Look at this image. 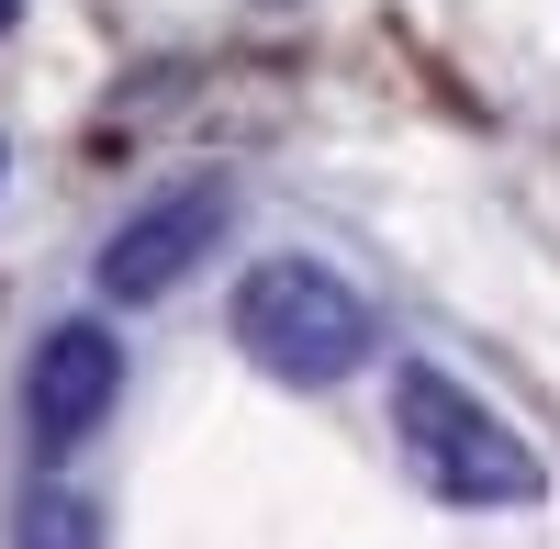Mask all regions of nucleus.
I'll return each mask as SVG.
<instances>
[{
    "instance_id": "nucleus-1",
    "label": "nucleus",
    "mask_w": 560,
    "mask_h": 549,
    "mask_svg": "<svg viewBox=\"0 0 560 549\" xmlns=\"http://www.w3.org/2000/svg\"><path fill=\"white\" fill-rule=\"evenodd\" d=\"M393 437H404V460H415V482H427L438 505H538L549 493L538 448L504 427L482 393H459L448 371H427V359L393 371Z\"/></svg>"
},
{
    "instance_id": "nucleus-2",
    "label": "nucleus",
    "mask_w": 560,
    "mask_h": 549,
    "mask_svg": "<svg viewBox=\"0 0 560 549\" xmlns=\"http://www.w3.org/2000/svg\"><path fill=\"white\" fill-rule=\"evenodd\" d=\"M236 348L258 359L269 382L325 393V382H348L359 359L382 348V314H370L325 258H258L236 281Z\"/></svg>"
},
{
    "instance_id": "nucleus-3",
    "label": "nucleus",
    "mask_w": 560,
    "mask_h": 549,
    "mask_svg": "<svg viewBox=\"0 0 560 549\" xmlns=\"http://www.w3.org/2000/svg\"><path fill=\"white\" fill-rule=\"evenodd\" d=\"M213 236H224V179H179L147 213H124V236L90 258V281H102V303H158V292H179L202 269Z\"/></svg>"
},
{
    "instance_id": "nucleus-4",
    "label": "nucleus",
    "mask_w": 560,
    "mask_h": 549,
    "mask_svg": "<svg viewBox=\"0 0 560 549\" xmlns=\"http://www.w3.org/2000/svg\"><path fill=\"white\" fill-rule=\"evenodd\" d=\"M124 404V348L90 326V314H68V326H45L34 371H23V427L45 460H68V448H90V427H102Z\"/></svg>"
},
{
    "instance_id": "nucleus-5",
    "label": "nucleus",
    "mask_w": 560,
    "mask_h": 549,
    "mask_svg": "<svg viewBox=\"0 0 560 549\" xmlns=\"http://www.w3.org/2000/svg\"><path fill=\"white\" fill-rule=\"evenodd\" d=\"M12 549H102V505H90V493H68V482H45V493H23Z\"/></svg>"
},
{
    "instance_id": "nucleus-6",
    "label": "nucleus",
    "mask_w": 560,
    "mask_h": 549,
    "mask_svg": "<svg viewBox=\"0 0 560 549\" xmlns=\"http://www.w3.org/2000/svg\"><path fill=\"white\" fill-rule=\"evenodd\" d=\"M12 23H23V0H0V34H12Z\"/></svg>"
}]
</instances>
